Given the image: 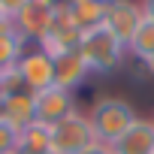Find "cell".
Returning a JSON list of instances; mask_svg holds the SVG:
<instances>
[{"mask_svg":"<svg viewBox=\"0 0 154 154\" xmlns=\"http://www.w3.org/2000/svg\"><path fill=\"white\" fill-rule=\"evenodd\" d=\"M27 42L18 36L12 21H0V69H9L18 63V57L24 54Z\"/></svg>","mask_w":154,"mask_h":154,"instance_id":"5bb4252c","label":"cell"},{"mask_svg":"<svg viewBox=\"0 0 154 154\" xmlns=\"http://www.w3.org/2000/svg\"><path fill=\"white\" fill-rule=\"evenodd\" d=\"M82 154H115V151H112V145H103V142H94V145H91V148H85Z\"/></svg>","mask_w":154,"mask_h":154,"instance_id":"d6986e66","label":"cell"},{"mask_svg":"<svg viewBox=\"0 0 154 154\" xmlns=\"http://www.w3.org/2000/svg\"><path fill=\"white\" fill-rule=\"evenodd\" d=\"M145 69H148V72L154 75V57H151V60H145Z\"/></svg>","mask_w":154,"mask_h":154,"instance_id":"7402d4cb","label":"cell"},{"mask_svg":"<svg viewBox=\"0 0 154 154\" xmlns=\"http://www.w3.org/2000/svg\"><path fill=\"white\" fill-rule=\"evenodd\" d=\"M45 154H54V151H45Z\"/></svg>","mask_w":154,"mask_h":154,"instance_id":"cb8c5ba5","label":"cell"},{"mask_svg":"<svg viewBox=\"0 0 154 154\" xmlns=\"http://www.w3.org/2000/svg\"><path fill=\"white\" fill-rule=\"evenodd\" d=\"M115 154H154V121H145L139 118L115 145H112Z\"/></svg>","mask_w":154,"mask_h":154,"instance_id":"ba28073f","label":"cell"},{"mask_svg":"<svg viewBox=\"0 0 154 154\" xmlns=\"http://www.w3.org/2000/svg\"><path fill=\"white\" fill-rule=\"evenodd\" d=\"M18 36L27 42V45H39L48 33H51V24H54V9L39 3V0H30V3L12 18Z\"/></svg>","mask_w":154,"mask_h":154,"instance_id":"8992f818","label":"cell"},{"mask_svg":"<svg viewBox=\"0 0 154 154\" xmlns=\"http://www.w3.org/2000/svg\"><path fill=\"white\" fill-rule=\"evenodd\" d=\"M97 142L94 127L88 121V112H72L60 124L51 127V151L54 154H82Z\"/></svg>","mask_w":154,"mask_h":154,"instance_id":"3957f363","label":"cell"},{"mask_svg":"<svg viewBox=\"0 0 154 154\" xmlns=\"http://www.w3.org/2000/svg\"><path fill=\"white\" fill-rule=\"evenodd\" d=\"M139 3H142V12L148 18H154V0H139Z\"/></svg>","mask_w":154,"mask_h":154,"instance_id":"ffe728a7","label":"cell"},{"mask_svg":"<svg viewBox=\"0 0 154 154\" xmlns=\"http://www.w3.org/2000/svg\"><path fill=\"white\" fill-rule=\"evenodd\" d=\"M18 154H45L51 151V127L33 121L27 124L24 130H18V145H15Z\"/></svg>","mask_w":154,"mask_h":154,"instance_id":"7c38bea8","label":"cell"},{"mask_svg":"<svg viewBox=\"0 0 154 154\" xmlns=\"http://www.w3.org/2000/svg\"><path fill=\"white\" fill-rule=\"evenodd\" d=\"M142 18H145V12H142V3H139V0H109L106 27H109L124 45H130V39H133V33H136V27H139Z\"/></svg>","mask_w":154,"mask_h":154,"instance_id":"52a82bcc","label":"cell"},{"mask_svg":"<svg viewBox=\"0 0 154 154\" xmlns=\"http://www.w3.org/2000/svg\"><path fill=\"white\" fill-rule=\"evenodd\" d=\"M0 118L9 121L15 130H24L27 124L36 121L33 115V94H15V97H6V100H0Z\"/></svg>","mask_w":154,"mask_h":154,"instance_id":"30bf717a","label":"cell"},{"mask_svg":"<svg viewBox=\"0 0 154 154\" xmlns=\"http://www.w3.org/2000/svg\"><path fill=\"white\" fill-rule=\"evenodd\" d=\"M15 145H18V130L9 121L0 118V154H12Z\"/></svg>","mask_w":154,"mask_h":154,"instance_id":"e0dca14e","label":"cell"},{"mask_svg":"<svg viewBox=\"0 0 154 154\" xmlns=\"http://www.w3.org/2000/svg\"><path fill=\"white\" fill-rule=\"evenodd\" d=\"M127 51H130L136 60H142V63L154 57V18L145 15V18L139 21V27H136V33H133Z\"/></svg>","mask_w":154,"mask_h":154,"instance_id":"9a60e30c","label":"cell"},{"mask_svg":"<svg viewBox=\"0 0 154 154\" xmlns=\"http://www.w3.org/2000/svg\"><path fill=\"white\" fill-rule=\"evenodd\" d=\"M72 12V24L79 27L82 33L88 30H97L106 24V12H109V0H88V3H79V6H69Z\"/></svg>","mask_w":154,"mask_h":154,"instance_id":"8fae6325","label":"cell"},{"mask_svg":"<svg viewBox=\"0 0 154 154\" xmlns=\"http://www.w3.org/2000/svg\"><path fill=\"white\" fill-rule=\"evenodd\" d=\"M12 154H18V151H12Z\"/></svg>","mask_w":154,"mask_h":154,"instance_id":"d4e9b609","label":"cell"},{"mask_svg":"<svg viewBox=\"0 0 154 154\" xmlns=\"http://www.w3.org/2000/svg\"><path fill=\"white\" fill-rule=\"evenodd\" d=\"M60 3H66V6H79V3H88V0H60Z\"/></svg>","mask_w":154,"mask_h":154,"instance_id":"44dd1931","label":"cell"},{"mask_svg":"<svg viewBox=\"0 0 154 154\" xmlns=\"http://www.w3.org/2000/svg\"><path fill=\"white\" fill-rule=\"evenodd\" d=\"M72 112H79V109H75V97H72V91H63V88L51 85V88L33 94V115H36V121L45 124V127L60 124V121L69 118Z\"/></svg>","mask_w":154,"mask_h":154,"instance_id":"5b68a950","label":"cell"},{"mask_svg":"<svg viewBox=\"0 0 154 154\" xmlns=\"http://www.w3.org/2000/svg\"><path fill=\"white\" fill-rule=\"evenodd\" d=\"M82 42V30L79 27H51V33L39 42V48L48 54V57H57V54H66V51H75Z\"/></svg>","mask_w":154,"mask_h":154,"instance_id":"4fadbf2b","label":"cell"},{"mask_svg":"<svg viewBox=\"0 0 154 154\" xmlns=\"http://www.w3.org/2000/svg\"><path fill=\"white\" fill-rule=\"evenodd\" d=\"M0 21H6V18H3V15H0Z\"/></svg>","mask_w":154,"mask_h":154,"instance_id":"603a6c76","label":"cell"},{"mask_svg":"<svg viewBox=\"0 0 154 154\" xmlns=\"http://www.w3.org/2000/svg\"><path fill=\"white\" fill-rule=\"evenodd\" d=\"M24 79H21V72H18V63L9 66V69H0V100H6V97H15V94H24Z\"/></svg>","mask_w":154,"mask_h":154,"instance_id":"2e32d148","label":"cell"},{"mask_svg":"<svg viewBox=\"0 0 154 154\" xmlns=\"http://www.w3.org/2000/svg\"><path fill=\"white\" fill-rule=\"evenodd\" d=\"M18 72L24 79L27 94H39L54 85V57H48L39 45H27L18 57Z\"/></svg>","mask_w":154,"mask_h":154,"instance_id":"277c9868","label":"cell"},{"mask_svg":"<svg viewBox=\"0 0 154 154\" xmlns=\"http://www.w3.org/2000/svg\"><path fill=\"white\" fill-rule=\"evenodd\" d=\"M88 121H91V127H94L97 142L115 145V142L139 121V115H136V106L127 103V100H121V97H100V100L88 109Z\"/></svg>","mask_w":154,"mask_h":154,"instance_id":"6da1fadb","label":"cell"},{"mask_svg":"<svg viewBox=\"0 0 154 154\" xmlns=\"http://www.w3.org/2000/svg\"><path fill=\"white\" fill-rule=\"evenodd\" d=\"M27 3H30V0H0V15H3L6 21H12Z\"/></svg>","mask_w":154,"mask_h":154,"instance_id":"ac0fdd59","label":"cell"},{"mask_svg":"<svg viewBox=\"0 0 154 154\" xmlns=\"http://www.w3.org/2000/svg\"><path fill=\"white\" fill-rule=\"evenodd\" d=\"M88 66L82 60L79 51H66V54H57L54 57V85L63 88V91H75L85 79H88Z\"/></svg>","mask_w":154,"mask_h":154,"instance_id":"9c48e42d","label":"cell"},{"mask_svg":"<svg viewBox=\"0 0 154 154\" xmlns=\"http://www.w3.org/2000/svg\"><path fill=\"white\" fill-rule=\"evenodd\" d=\"M82 54L85 66L91 75H106V72H115L121 63H124V54H127V45L103 24L97 30H88L82 33V42L75 48Z\"/></svg>","mask_w":154,"mask_h":154,"instance_id":"7a4b0ae2","label":"cell"}]
</instances>
